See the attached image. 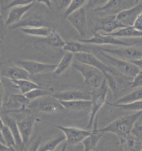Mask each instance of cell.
<instances>
[{
    "mask_svg": "<svg viewBox=\"0 0 142 151\" xmlns=\"http://www.w3.org/2000/svg\"><path fill=\"white\" fill-rule=\"evenodd\" d=\"M141 151H142V150H141Z\"/></svg>",
    "mask_w": 142,
    "mask_h": 151,
    "instance_id": "11a10c76",
    "label": "cell"
},
{
    "mask_svg": "<svg viewBox=\"0 0 142 151\" xmlns=\"http://www.w3.org/2000/svg\"><path fill=\"white\" fill-rule=\"evenodd\" d=\"M142 115V111L130 115L121 116L111 122L107 126L101 129H98L100 132H110L118 136L120 142V151H122L123 145L128 136L131 134L132 129L136 120Z\"/></svg>",
    "mask_w": 142,
    "mask_h": 151,
    "instance_id": "6da1fadb",
    "label": "cell"
},
{
    "mask_svg": "<svg viewBox=\"0 0 142 151\" xmlns=\"http://www.w3.org/2000/svg\"><path fill=\"white\" fill-rule=\"evenodd\" d=\"M74 56L80 63L95 67L102 72L104 75L108 73L113 74H121L116 69L105 65L91 53H77L74 54Z\"/></svg>",
    "mask_w": 142,
    "mask_h": 151,
    "instance_id": "30bf717a",
    "label": "cell"
},
{
    "mask_svg": "<svg viewBox=\"0 0 142 151\" xmlns=\"http://www.w3.org/2000/svg\"><path fill=\"white\" fill-rule=\"evenodd\" d=\"M138 87H142V70L133 78L131 83V85L127 89L134 88Z\"/></svg>",
    "mask_w": 142,
    "mask_h": 151,
    "instance_id": "f35d334b",
    "label": "cell"
},
{
    "mask_svg": "<svg viewBox=\"0 0 142 151\" xmlns=\"http://www.w3.org/2000/svg\"><path fill=\"white\" fill-rule=\"evenodd\" d=\"M86 1L85 0H73L68 7L67 10L63 14V19L62 22H63L70 14L75 12L76 10L83 6Z\"/></svg>",
    "mask_w": 142,
    "mask_h": 151,
    "instance_id": "d590c367",
    "label": "cell"
},
{
    "mask_svg": "<svg viewBox=\"0 0 142 151\" xmlns=\"http://www.w3.org/2000/svg\"><path fill=\"white\" fill-rule=\"evenodd\" d=\"M98 115L96 116L93 129L92 133L85 138L82 142L84 146V151H91L95 148L98 142L102 137L104 133L98 131L97 128Z\"/></svg>",
    "mask_w": 142,
    "mask_h": 151,
    "instance_id": "7402d4cb",
    "label": "cell"
},
{
    "mask_svg": "<svg viewBox=\"0 0 142 151\" xmlns=\"http://www.w3.org/2000/svg\"><path fill=\"white\" fill-rule=\"evenodd\" d=\"M128 62H130L136 65L141 70H142V59L139 60H132V61H128Z\"/></svg>",
    "mask_w": 142,
    "mask_h": 151,
    "instance_id": "681fc988",
    "label": "cell"
},
{
    "mask_svg": "<svg viewBox=\"0 0 142 151\" xmlns=\"http://www.w3.org/2000/svg\"><path fill=\"white\" fill-rule=\"evenodd\" d=\"M2 120L4 124L9 127L11 133L14 136L16 142V146L19 147L20 151H23L24 149L23 147L22 139L16 120L14 118H10L7 116H4Z\"/></svg>",
    "mask_w": 142,
    "mask_h": 151,
    "instance_id": "cb8c5ba5",
    "label": "cell"
},
{
    "mask_svg": "<svg viewBox=\"0 0 142 151\" xmlns=\"http://www.w3.org/2000/svg\"><path fill=\"white\" fill-rule=\"evenodd\" d=\"M4 96V88L2 82L1 80V77H0V112H1V109L2 105Z\"/></svg>",
    "mask_w": 142,
    "mask_h": 151,
    "instance_id": "bcb514c9",
    "label": "cell"
},
{
    "mask_svg": "<svg viewBox=\"0 0 142 151\" xmlns=\"http://www.w3.org/2000/svg\"><path fill=\"white\" fill-rule=\"evenodd\" d=\"M34 0H14L11 1V2L8 4L4 8V9H9V8L14 7L22 6H26L31 4Z\"/></svg>",
    "mask_w": 142,
    "mask_h": 151,
    "instance_id": "74e56055",
    "label": "cell"
},
{
    "mask_svg": "<svg viewBox=\"0 0 142 151\" xmlns=\"http://www.w3.org/2000/svg\"><path fill=\"white\" fill-rule=\"evenodd\" d=\"M53 92L54 89L53 88H45L34 89L24 95L27 99L31 101L45 96L52 95V93Z\"/></svg>",
    "mask_w": 142,
    "mask_h": 151,
    "instance_id": "4dcf8cb0",
    "label": "cell"
},
{
    "mask_svg": "<svg viewBox=\"0 0 142 151\" xmlns=\"http://www.w3.org/2000/svg\"><path fill=\"white\" fill-rule=\"evenodd\" d=\"M18 63L21 65L28 73L31 74L48 73L54 71L58 65L43 64L31 61L20 60Z\"/></svg>",
    "mask_w": 142,
    "mask_h": 151,
    "instance_id": "e0dca14e",
    "label": "cell"
},
{
    "mask_svg": "<svg viewBox=\"0 0 142 151\" xmlns=\"http://www.w3.org/2000/svg\"><path fill=\"white\" fill-rule=\"evenodd\" d=\"M35 119V115H29L20 122H17L22 139L23 149L29 142Z\"/></svg>",
    "mask_w": 142,
    "mask_h": 151,
    "instance_id": "ac0fdd59",
    "label": "cell"
},
{
    "mask_svg": "<svg viewBox=\"0 0 142 151\" xmlns=\"http://www.w3.org/2000/svg\"><path fill=\"white\" fill-rule=\"evenodd\" d=\"M42 140V138L39 136L34 141L27 151H37Z\"/></svg>",
    "mask_w": 142,
    "mask_h": 151,
    "instance_id": "b9f144b4",
    "label": "cell"
},
{
    "mask_svg": "<svg viewBox=\"0 0 142 151\" xmlns=\"http://www.w3.org/2000/svg\"><path fill=\"white\" fill-rule=\"evenodd\" d=\"M125 151H141L142 142L134 135L130 134L123 145Z\"/></svg>",
    "mask_w": 142,
    "mask_h": 151,
    "instance_id": "1f68e13d",
    "label": "cell"
},
{
    "mask_svg": "<svg viewBox=\"0 0 142 151\" xmlns=\"http://www.w3.org/2000/svg\"><path fill=\"white\" fill-rule=\"evenodd\" d=\"M72 67L82 74L84 78L85 84L94 89L98 88L105 78L104 74L95 67L81 63H74Z\"/></svg>",
    "mask_w": 142,
    "mask_h": 151,
    "instance_id": "8992f818",
    "label": "cell"
},
{
    "mask_svg": "<svg viewBox=\"0 0 142 151\" xmlns=\"http://www.w3.org/2000/svg\"><path fill=\"white\" fill-rule=\"evenodd\" d=\"M107 104L110 106H112L119 108V109L127 111H142V101H136L130 103L125 104H110L107 102Z\"/></svg>",
    "mask_w": 142,
    "mask_h": 151,
    "instance_id": "836d02e7",
    "label": "cell"
},
{
    "mask_svg": "<svg viewBox=\"0 0 142 151\" xmlns=\"http://www.w3.org/2000/svg\"><path fill=\"white\" fill-rule=\"evenodd\" d=\"M107 35L120 37H142V31L138 30L132 26L123 28L115 32L106 34Z\"/></svg>",
    "mask_w": 142,
    "mask_h": 151,
    "instance_id": "f1b7e54d",
    "label": "cell"
},
{
    "mask_svg": "<svg viewBox=\"0 0 142 151\" xmlns=\"http://www.w3.org/2000/svg\"><path fill=\"white\" fill-rule=\"evenodd\" d=\"M52 96L61 101H72L77 100L91 101V92L85 91L76 90L61 91L53 94Z\"/></svg>",
    "mask_w": 142,
    "mask_h": 151,
    "instance_id": "ffe728a7",
    "label": "cell"
},
{
    "mask_svg": "<svg viewBox=\"0 0 142 151\" xmlns=\"http://www.w3.org/2000/svg\"><path fill=\"white\" fill-rule=\"evenodd\" d=\"M97 48L106 53L111 55V56L115 58L126 61L142 59V50L140 49L133 48L110 49L104 48L99 46H97Z\"/></svg>",
    "mask_w": 142,
    "mask_h": 151,
    "instance_id": "8fae6325",
    "label": "cell"
},
{
    "mask_svg": "<svg viewBox=\"0 0 142 151\" xmlns=\"http://www.w3.org/2000/svg\"><path fill=\"white\" fill-rule=\"evenodd\" d=\"M142 99V88L132 92L116 100L113 104H125L133 102Z\"/></svg>",
    "mask_w": 142,
    "mask_h": 151,
    "instance_id": "f546056e",
    "label": "cell"
},
{
    "mask_svg": "<svg viewBox=\"0 0 142 151\" xmlns=\"http://www.w3.org/2000/svg\"><path fill=\"white\" fill-rule=\"evenodd\" d=\"M0 151H16L13 147H9L0 142Z\"/></svg>",
    "mask_w": 142,
    "mask_h": 151,
    "instance_id": "7dc6e473",
    "label": "cell"
},
{
    "mask_svg": "<svg viewBox=\"0 0 142 151\" xmlns=\"http://www.w3.org/2000/svg\"><path fill=\"white\" fill-rule=\"evenodd\" d=\"M67 143L66 142L62 146V148L60 150V151H66V149H67Z\"/></svg>",
    "mask_w": 142,
    "mask_h": 151,
    "instance_id": "816d5d0a",
    "label": "cell"
},
{
    "mask_svg": "<svg viewBox=\"0 0 142 151\" xmlns=\"http://www.w3.org/2000/svg\"><path fill=\"white\" fill-rule=\"evenodd\" d=\"M39 2L43 3L46 5H47L48 7L51 9H52V6H53V4L49 0H38L37 1Z\"/></svg>",
    "mask_w": 142,
    "mask_h": 151,
    "instance_id": "f907efd6",
    "label": "cell"
},
{
    "mask_svg": "<svg viewBox=\"0 0 142 151\" xmlns=\"http://www.w3.org/2000/svg\"><path fill=\"white\" fill-rule=\"evenodd\" d=\"M116 16L115 15H111L104 16L103 18H100L93 28V33H96L99 30L106 32L107 34L111 33L118 28L126 27L116 21Z\"/></svg>",
    "mask_w": 142,
    "mask_h": 151,
    "instance_id": "2e32d148",
    "label": "cell"
},
{
    "mask_svg": "<svg viewBox=\"0 0 142 151\" xmlns=\"http://www.w3.org/2000/svg\"><path fill=\"white\" fill-rule=\"evenodd\" d=\"M59 101L65 110L70 111H84L91 108V101Z\"/></svg>",
    "mask_w": 142,
    "mask_h": 151,
    "instance_id": "d4e9b609",
    "label": "cell"
},
{
    "mask_svg": "<svg viewBox=\"0 0 142 151\" xmlns=\"http://www.w3.org/2000/svg\"><path fill=\"white\" fill-rule=\"evenodd\" d=\"M2 41L1 40V39H0V43H2Z\"/></svg>",
    "mask_w": 142,
    "mask_h": 151,
    "instance_id": "f5cc1de1",
    "label": "cell"
},
{
    "mask_svg": "<svg viewBox=\"0 0 142 151\" xmlns=\"http://www.w3.org/2000/svg\"><path fill=\"white\" fill-rule=\"evenodd\" d=\"M65 44L60 35L53 29L48 36L36 40L33 45L38 51L54 59L63 58V47Z\"/></svg>",
    "mask_w": 142,
    "mask_h": 151,
    "instance_id": "7a4b0ae2",
    "label": "cell"
},
{
    "mask_svg": "<svg viewBox=\"0 0 142 151\" xmlns=\"http://www.w3.org/2000/svg\"><path fill=\"white\" fill-rule=\"evenodd\" d=\"M94 36L92 38L88 40L79 39V41L81 42L87 43L95 44L97 45L111 44L120 45L130 47L132 45L130 43L125 42L115 38V37L107 35L106 34L101 35L96 32L93 33Z\"/></svg>",
    "mask_w": 142,
    "mask_h": 151,
    "instance_id": "d6986e66",
    "label": "cell"
},
{
    "mask_svg": "<svg viewBox=\"0 0 142 151\" xmlns=\"http://www.w3.org/2000/svg\"><path fill=\"white\" fill-rule=\"evenodd\" d=\"M4 125V122H3L1 118L0 117V142L1 143L3 144L6 145V142H5L4 140V139H3L2 135V129Z\"/></svg>",
    "mask_w": 142,
    "mask_h": 151,
    "instance_id": "c3c4849f",
    "label": "cell"
},
{
    "mask_svg": "<svg viewBox=\"0 0 142 151\" xmlns=\"http://www.w3.org/2000/svg\"><path fill=\"white\" fill-rule=\"evenodd\" d=\"M142 12V2L132 8L121 11L116 16V20L125 27H132Z\"/></svg>",
    "mask_w": 142,
    "mask_h": 151,
    "instance_id": "9a60e30c",
    "label": "cell"
},
{
    "mask_svg": "<svg viewBox=\"0 0 142 151\" xmlns=\"http://www.w3.org/2000/svg\"><path fill=\"white\" fill-rule=\"evenodd\" d=\"M138 1L110 0L105 5L94 9L105 16L115 15L121 11L130 9L138 4Z\"/></svg>",
    "mask_w": 142,
    "mask_h": 151,
    "instance_id": "ba28073f",
    "label": "cell"
},
{
    "mask_svg": "<svg viewBox=\"0 0 142 151\" xmlns=\"http://www.w3.org/2000/svg\"><path fill=\"white\" fill-rule=\"evenodd\" d=\"M25 27L34 28L47 27L56 30L58 27V24L46 8L42 7L27 18L15 24H11L9 27V29H14Z\"/></svg>",
    "mask_w": 142,
    "mask_h": 151,
    "instance_id": "3957f363",
    "label": "cell"
},
{
    "mask_svg": "<svg viewBox=\"0 0 142 151\" xmlns=\"http://www.w3.org/2000/svg\"><path fill=\"white\" fill-rule=\"evenodd\" d=\"M77 29L81 40L86 37L87 32L86 19L84 6L70 14L67 18Z\"/></svg>",
    "mask_w": 142,
    "mask_h": 151,
    "instance_id": "4fadbf2b",
    "label": "cell"
},
{
    "mask_svg": "<svg viewBox=\"0 0 142 151\" xmlns=\"http://www.w3.org/2000/svg\"><path fill=\"white\" fill-rule=\"evenodd\" d=\"M74 57V54L69 52L64 54L60 64L54 71L53 75L60 76L65 73L71 65Z\"/></svg>",
    "mask_w": 142,
    "mask_h": 151,
    "instance_id": "83f0119b",
    "label": "cell"
},
{
    "mask_svg": "<svg viewBox=\"0 0 142 151\" xmlns=\"http://www.w3.org/2000/svg\"><path fill=\"white\" fill-rule=\"evenodd\" d=\"M0 55H1V52H0Z\"/></svg>",
    "mask_w": 142,
    "mask_h": 151,
    "instance_id": "db71d44e",
    "label": "cell"
},
{
    "mask_svg": "<svg viewBox=\"0 0 142 151\" xmlns=\"http://www.w3.org/2000/svg\"><path fill=\"white\" fill-rule=\"evenodd\" d=\"M108 2L107 1H89L86 5V8L91 9L99 6L100 5H105Z\"/></svg>",
    "mask_w": 142,
    "mask_h": 151,
    "instance_id": "ee69618b",
    "label": "cell"
},
{
    "mask_svg": "<svg viewBox=\"0 0 142 151\" xmlns=\"http://www.w3.org/2000/svg\"><path fill=\"white\" fill-rule=\"evenodd\" d=\"M103 60L113 66L115 69L123 75L129 78H133L141 71L137 66L130 62L115 58L97 49Z\"/></svg>",
    "mask_w": 142,
    "mask_h": 151,
    "instance_id": "5b68a950",
    "label": "cell"
},
{
    "mask_svg": "<svg viewBox=\"0 0 142 151\" xmlns=\"http://www.w3.org/2000/svg\"><path fill=\"white\" fill-rule=\"evenodd\" d=\"M1 133L3 139L7 146L13 147H16V142L14 136L11 133L9 127L4 124L2 129Z\"/></svg>",
    "mask_w": 142,
    "mask_h": 151,
    "instance_id": "8d00e7d4",
    "label": "cell"
},
{
    "mask_svg": "<svg viewBox=\"0 0 142 151\" xmlns=\"http://www.w3.org/2000/svg\"><path fill=\"white\" fill-rule=\"evenodd\" d=\"M131 133L142 142V124H137L133 126Z\"/></svg>",
    "mask_w": 142,
    "mask_h": 151,
    "instance_id": "60d3db41",
    "label": "cell"
},
{
    "mask_svg": "<svg viewBox=\"0 0 142 151\" xmlns=\"http://www.w3.org/2000/svg\"><path fill=\"white\" fill-rule=\"evenodd\" d=\"M61 130L66 137L67 145L73 146L78 144L88 136L92 132L74 127H65L61 125L52 124Z\"/></svg>",
    "mask_w": 142,
    "mask_h": 151,
    "instance_id": "7c38bea8",
    "label": "cell"
},
{
    "mask_svg": "<svg viewBox=\"0 0 142 151\" xmlns=\"http://www.w3.org/2000/svg\"><path fill=\"white\" fill-rule=\"evenodd\" d=\"M27 109L35 112L58 113L65 110L59 100L52 95L45 96L31 101Z\"/></svg>",
    "mask_w": 142,
    "mask_h": 151,
    "instance_id": "277c9868",
    "label": "cell"
},
{
    "mask_svg": "<svg viewBox=\"0 0 142 151\" xmlns=\"http://www.w3.org/2000/svg\"><path fill=\"white\" fill-rule=\"evenodd\" d=\"M66 139L65 135L60 136L48 141L42 146L38 149L37 151H54L57 147Z\"/></svg>",
    "mask_w": 142,
    "mask_h": 151,
    "instance_id": "d6a6232c",
    "label": "cell"
},
{
    "mask_svg": "<svg viewBox=\"0 0 142 151\" xmlns=\"http://www.w3.org/2000/svg\"><path fill=\"white\" fill-rule=\"evenodd\" d=\"M22 32L32 35L48 36L53 30L47 27H38V28H22Z\"/></svg>",
    "mask_w": 142,
    "mask_h": 151,
    "instance_id": "e575fe53",
    "label": "cell"
},
{
    "mask_svg": "<svg viewBox=\"0 0 142 151\" xmlns=\"http://www.w3.org/2000/svg\"><path fill=\"white\" fill-rule=\"evenodd\" d=\"M0 76L12 80H29V73L9 60L0 62Z\"/></svg>",
    "mask_w": 142,
    "mask_h": 151,
    "instance_id": "9c48e42d",
    "label": "cell"
},
{
    "mask_svg": "<svg viewBox=\"0 0 142 151\" xmlns=\"http://www.w3.org/2000/svg\"><path fill=\"white\" fill-rule=\"evenodd\" d=\"M104 76L107 78V82L109 83V87L113 93L114 102L118 99L120 91H125L124 85L125 83L130 84L131 85L132 81L125 82V80H129L132 78H129L122 74H113L108 73Z\"/></svg>",
    "mask_w": 142,
    "mask_h": 151,
    "instance_id": "5bb4252c",
    "label": "cell"
},
{
    "mask_svg": "<svg viewBox=\"0 0 142 151\" xmlns=\"http://www.w3.org/2000/svg\"><path fill=\"white\" fill-rule=\"evenodd\" d=\"M30 101L24 95L12 94L10 96L7 102L4 105V107L8 111H23L27 109Z\"/></svg>",
    "mask_w": 142,
    "mask_h": 151,
    "instance_id": "44dd1931",
    "label": "cell"
},
{
    "mask_svg": "<svg viewBox=\"0 0 142 151\" xmlns=\"http://www.w3.org/2000/svg\"><path fill=\"white\" fill-rule=\"evenodd\" d=\"M92 48L88 45L82 44L80 43L74 41L65 42L63 47V50L68 51L73 54L77 53H91Z\"/></svg>",
    "mask_w": 142,
    "mask_h": 151,
    "instance_id": "484cf974",
    "label": "cell"
},
{
    "mask_svg": "<svg viewBox=\"0 0 142 151\" xmlns=\"http://www.w3.org/2000/svg\"><path fill=\"white\" fill-rule=\"evenodd\" d=\"M55 6L58 11H62L69 6L71 3V0H58L55 1Z\"/></svg>",
    "mask_w": 142,
    "mask_h": 151,
    "instance_id": "ab89813d",
    "label": "cell"
},
{
    "mask_svg": "<svg viewBox=\"0 0 142 151\" xmlns=\"http://www.w3.org/2000/svg\"><path fill=\"white\" fill-rule=\"evenodd\" d=\"M6 27L4 17L1 13V6H0V38L2 39H4L5 34H6V29H5Z\"/></svg>",
    "mask_w": 142,
    "mask_h": 151,
    "instance_id": "7bdbcfd3",
    "label": "cell"
},
{
    "mask_svg": "<svg viewBox=\"0 0 142 151\" xmlns=\"http://www.w3.org/2000/svg\"><path fill=\"white\" fill-rule=\"evenodd\" d=\"M35 1H36L34 0L30 4L16 7L12 9L9 13L7 20L5 22L6 27L10 24L11 25L19 22L22 16L33 6Z\"/></svg>",
    "mask_w": 142,
    "mask_h": 151,
    "instance_id": "603a6c76",
    "label": "cell"
},
{
    "mask_svg": "<svg viewBox=\"0 0 142 151\" xmlns=\"http://www.w3.org/2000/svg\"><path fill=\"white\" fill-rule=\"evenodd\" d=\"M108 91L107 78L105 77L101 86L98 88L94 89L93 91L91 92V113L87 127L88 129L92 127L96 114L106 102V96Z\"/></svg>",
    "mask_w": 142,
    "mask_h": 151,
    "instance_id": "52a82bcc",
    "label": "cell"
},
{
    "mask_svg": "<svg viewBox=\"0 0 142 151\" xmlns=\"http://www.w3.org/2000/svg\"><path fill=\"white\" fill-rule=\"evenodd\" d=\"M15 85L14 87L19 88L22 94L27 93L34 89L38 88H46L40 86L29 80H11Z\"/></svg>",
    "mask_w": 142,
    "mask_h": 151,
    "instance_id": "4316f807",
    "label": "cell"
},
{
    "mask_svg": "<svg viewBox=\"0 0 142 151\" xmlns=\"http://www.w3.org/2000/svg\"><path fill=\"white\" fill-rule=\"evenodd\" d=\"M133 27L138 30L142 31V12L136 20Z\"/></svg>",
    "mask_w": 142,
    "mask_h": 151,
    "instance_id": "f6af8a7d",
    "label": "cell"
}]
</instances>
